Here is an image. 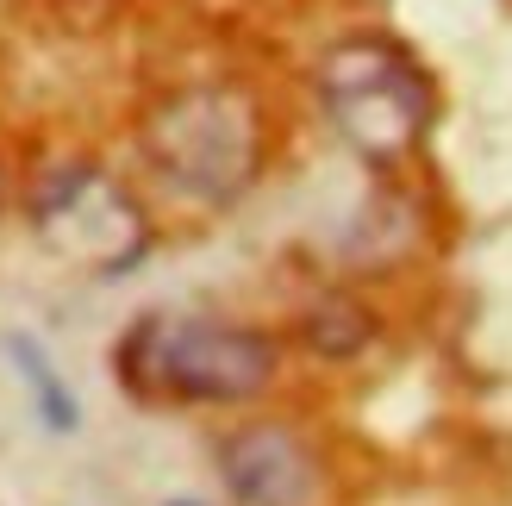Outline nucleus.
<instances>
[{
  "instance_id": "6",
  "label": "nucleus",
  "mask_w": 512,
  "mask_h": 506,
  "mask_svg": "<svg viewBox=\"0 0 512 506\" xmlns=\"http://www.w3.org/2000/svg\"><path fill=\"white\" fill-rule=\"evenodd\" d=\"M7 350H13V363H19V375H25V388H32V400H38L44 425H50V432H69V425H75V400H69V388L57 382V369H50L44 344H38V338H25V332H13Z\"/></svg>"
},
{
  "instance_id": "3",
  "label": "nucleus",
  "mask_w": 512,
  "mask_h": 506,
  "mask_svg": "<svg viewBox=\"0 0 512 506\" xmlns=\"http://www.w3.org/2000/svg\"><path fill=\"white\" fill-rule=\"evenodd\" d=\"M144 144L169 188L194 200H232L256 169L263 125L238 88H188L144 125Z\"/></svg>"
},
{
  "instance_id": "2",
  "label": "nucleus",
  "mask_w": 512,
  "mask_h": 506,
  "mask_svg": "<svg viewBox=\"0 0 512 506\" xmlns=\"http://www.w3.org/2000/svg\"><path fill=\"white\" fill-rule=\"evenodd\" d=\"M319 94L363 157H400L431 125V82L388 38H350L319 63Z\"/></svg>"
},
{
  "instance_id": "4",
  "label": "nucleus",
  "mask_w": 512,
  "mask_h": 506,
  "mask_svg": "<svg viewBox=\"0 0 512 506\" xmlns=\"http://www.w3.org/2000/svg\"><path fill=\"white\" fill-rule=\"evenodd\" d=\"M38 225H44L50 244L69 250V257L107 263V269L125 263V257H138V244H144V225L132 213V200H125L107 175H94L88 163H69V169H57L44 182Z\"/></svg>"
},
{
  "instance_id": "1",
  "label": "nucleus",
  "mask_w": 512,
  "mask_h": 506,
  "mask_svg": "<svg viewBox=\"0 0 512 506\" xmlns=\"http://www.w3.org/2000/svg\"><path fill=\"white\" fill-rule=\"evenodd\" d=\"M125 382L194 407H238L275 382V344L219 319H144L125 338Z\"/></svg>"
},
{
  "instance_id": "5",
  "label": "nucleus",
  "mask_w": 512,
  "mask_h": 506,
  "mask_svg": "<svg viewBox=\"0 0 512 506\" xmlns=\"http://www.w3.org/2000/svg\"><path fill=\"white\" fill-rule=\"evenodd\" d=\"M225 488L244 506H313L319 463L294 432L281 425H244L225 444Z\"/></svg>"
}]
</instances>
